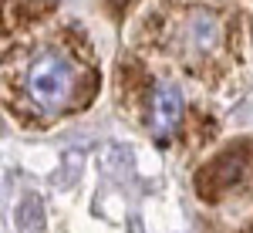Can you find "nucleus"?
<instances>
[{"label":"nucleus","mask_w":253,"mask_h":233,"mask_svg":"<svg viewBox=\"0 0 253 233\" xmlns=\"http://www.w3.org/2000/svg\"><path fill=\"white\" fill-rule=\"evenodd\" d=\"M7 88L27 115H64L81 108L98 88V71L78 58L71 41H44L10 61Z\"/></svg>","instance_id":"1"},{"label":"nucleus","mask_w":253,"mask_h":233,"mask_svg":"<svg viewBox=\"0 0 253 233\" xmlns=\"http://www.w3.org/2000/svg\"><path fill=\"white\" fill-rule=\"evenodd\" d=\"M230 41H233V20L210 3L175 7L162 20V47L175 54L193 75L223 68L230 54Z\"/></svg>","instance_id":"2"},{"label":"nucleus","mask_w":253,"mask_h":233,"mask_svg":"<svg viewBox=\"0 0 253 233\" xmlns=\"http://www.w3.org/2000/svg\"><path fill=\"white\" fill-rule=\"evenodd\" d=\"M250 169H253V145L250 142H236V145L223 149L216 159H210L196 173V193L203 196L206 203H216L230 189H236L250 176Z\"/></svg>","instance_id":"3"},{"label":"nucleus","mask_w":253,"mask_h":233,"mask_svg":"<svg viewBox=\"0 0 253 233\" xmlns=\"http://www.w3.org/2000/svg\"><path fill=\"white\" fill-rule=\"evenodd\" d=\"M182 92L175 85H159L156 95H152V122H156V132L166 136L169 129H175L182 122Z\"/></svg>","instance_id":"4"},{"label":"nucleus","mask_w":253,"mask_h":233,"mask_svg":"<svg viewBox=\"0 0 253 233\" xmlns=\"http://www.w3.org/2000/svg\"><path fill=\"white\" fill-rule=\"evenodd\" d=\"M17 223L24 233H38L44 230V210H41L38 196H24V203L17 206Z\"/></svg>","instance_id":"5"},{"label":"nucleus","mask_w":253,"mask_h":233,"mask_svg":"<svg viewBox=\"0 0 253 233\" xmlns=\"http://www.w3.org/2000/svg\"><path fill=\"white\" fill-rule=\"evenodd\" d=\"M128 3H132V0H112V7H118V10H122V7H128Z\"/></svg>","instance_id":"6"}]
</instances>
